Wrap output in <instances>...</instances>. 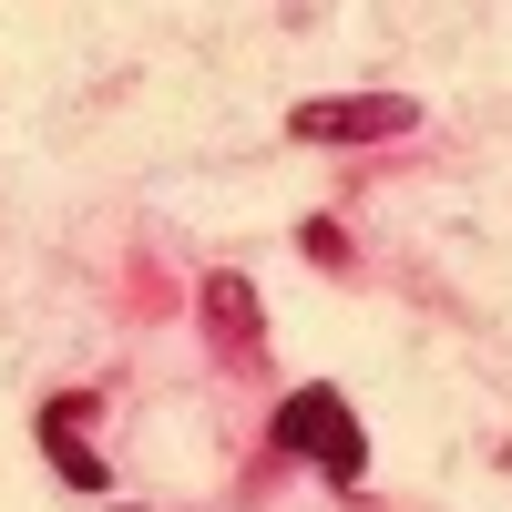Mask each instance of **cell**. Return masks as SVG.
I'll return each instance as SVG.
<instances>
[{"mask_svg":"<svg viewBox=\"0 0 512 512\" xmlns=\"http://www.w3.org/2000/svg\"><path fill=\"white\" fill-rule=\"evenodd\" d=\"M277 451H308V461H318V472H328L338 492H349V482L369 472V441H359V410L338 400L328 379H308V390H297V400L277 410Z\"/></svg>","mask_w":512,"mask_h":512,"instance_id":"6da1fadb","label":"cell"},{"mask_svg":"<svg viewBox=\"0 0 512 512\" xmlns=\"http://www.w3.org/2000/svg\"><path fill=\"white\" fill-rule=\"evenodd\" d=\"M297 246H308V256H318V267H349V236H338L328 216H308V226H297Z\"/></svg>","mask_w":512,"mask_h":512,"instance_id":"5b68a950","label":"cell"},{"mask_svg":"<svg viewBox=\"0 0 512 512\" xmlns=\"http://www.w3.org/2000/svg\"><path fill=\"white\" fill-rule=\"evenodd\" d=\"M410 123H420L410 93H328V103H297L287 134L297 144H390V134H410Z\"/></svg>","mask_w":512,"mask_h":512,"instance_id":"7a4b0ae2","label":"cell"},{"mask_svg":"<svg viewBox=\"0 0 512 512\" xmlns=\"http://www.w3.org/2000/svg\"><path fill=\"white\" fill-rule=\"evenodd\" d=\"M82 410H93V400H52V410H41V451H52V472H62L72 492H103L113 472H103V451L82 441Z\"/></svg>","mask_w":512,"mask_h":512,"instance_id":"277c9868","label":"cell"},{"mask_svg":"<svg viewBox=\"0 0 512 512\" xmlns=\"http://www.w3.org/2000/svg\"><path fill=\"white\" fill-rule=\"evenodd\" d=\"M195 308H205V328H216V349H226L236 369H256V349H267V318H256V287H246L236 267H216Z\"/></svg>","mask_w":512,"mask_h":512,"instance_id":"3957f363","label":"cell"}]
</instances>
